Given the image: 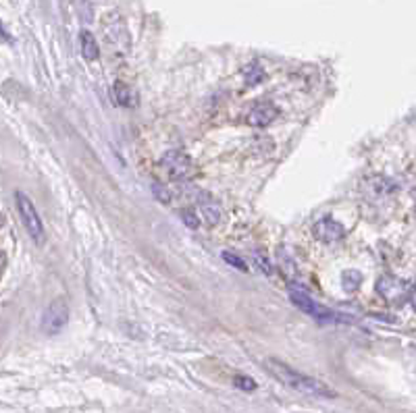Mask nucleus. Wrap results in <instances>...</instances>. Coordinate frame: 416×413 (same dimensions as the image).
Segmentation results:
<instances>
[{"instance_id":"f257e3e1","label":"nucleus","mask_w":416,"mask_h":413,"mask_svg":"<svg viewBox=\"0 0 416 413\" xmlns=\"http://www.w3.org/2000/svg\"><path fill=\"white\" fill-rule=\"evenodd\" d=\"M264 368H267L279 382H283L286 386L294 388V391L302 393V395L316 397V399H335V397H337V393H335L331 386H327L323 380H316V378H312V376H306V374L297 372L292 365H288V363H283V361L275 359V357H269V359L264 361Z\"/></svg>"},{"instance_id":"f03ea898","label":"nucleus","mask_w":416,"mask_h":413,"mask_svg":"<svg viewBox=\"0 0 416 413\" xmlns=\"http://www.w3.org/2000/svg\"><path fill=\"white\" fill-rule=\"evenodd\" d=\"M288 293H290V299H292V303L296 305L297 309L304 312L306 316L314 318L318 324H333V322H337V320H344V318L337 316L333 309H329V307L321 305L318 301H314L312 297L308 295V291H306L304 287L296 285V283H290V285H288Z\"/></svg>"},{"instance_id":"7ed1b4c3","label":"nucleus","mask_w":416,"mask_h":413,"mask_svg":"<svg viewBox=\"0 0 416 413\" xmlns=\"http://www.w3.org/2000/svg\"><path fill=\"white\" fill-rule=\"evenodd\" d=\"M15 202H17V212L21 216V223H23L27 235L34 239V243L42 245L44 239H46V233H44V225H42V218H40L34 202L23 191H17L15 193Z\"/></svg>"},{"instance_id":"20e7f679","label":"nucleus","mask_w":416,"mask_h":413,"mask_svg":"<svg viewBox=\"0 0 416 413\" xmlns=\"http://www.w3.org/2000/svg\"><path fill=\"white\" fill-rule=\"evenodd\" d=\"M69 322V305L65 299H55L42 314V332L53 337L65 330Z\"/></svg>"},{"instance_id":"39448f33","label":"nucleus","mask_w":416,"mask_h":413,"mask_svg":"<svg viewBox=\"0 0 416 413\" xmlns=\"http://www.w3.org/2000/svg\"><path fill=\"white\" fill-rule=\"evenodd\" d=\"M161 167H163V171H165L169 177L175 178V181L187 178L192 175V169H194L189 156H187L185 152H181V150H169V152L163 156Z\"/></svg>"},{"instance_id":"423d86ee","label":"nucleus","mask_w":416,"mask_h":413,"mask_svg":"<svg viewBox=\"0 0 416 413\" xmlns=\"http://www.w3.org/2000/svg\"><path fill=\"white\" fill-rule=\"evenodd\" d=\"M375 289H377L379 295L383 297L385 301H389V303H402L406 297H410V287H408V283H406V281H400V279H396V276H391V274L381 276V279L377 281Z\"/></svg>"},{"instance_id":"0eeeda50","label":"nucleus","mask_w":416,"mask_h":413,"mask_svg":"<svg viewBox=\"0 0 416 413\" xmlns=\"http://www.w3.org/2000/svg\"><path fill=\"white\" fill-rule=\"evenodd\" d=\"M312 233H314V237L318 241L331 245V243H337V241H342L346 237V229L337 220H333V218H321L318 223H314Z\"/></svg>"},{"instance_id":"6e6552de","label":"nucleus","mask_w":416,"mask_h":413,"mask_svg":"<svg viewBox=\"0 0 416 413\" xmlns=\"http://www.w3.org/2000/svg\"><path fill=\"white\" fill-rule=\"evenodd\" d=\"M277 117H279V108H277L275 104H271V102H258V104L250 111L248 122H250L252 127L262 129V127H269Z\"/></svg>"},{"instance_id":"1a4fd4ad","label":"nucleus","mask_w":416,"mask_h":413,"mask_svg":"<svg viewBox=\"0 0 416 413\" xmlns=\"http://www.w3.org/2000/svg\"><path fill=\"white\" fill-rule=\"evenodd\" d=\"M105 34H107V38H109V42H111L113 46H123V48H127L129 36H127L125 23L121 21L119 15L107 17V21H105Z\"/></svg>"},{"instance_id":"9d476101","label":"nucleus","mask_w":416,"mask_h":413,"mask_svg":"<svg viewBox=\"0 0 416 413\" xmlns=\"http://www.w3.org/2000/svg\"><path fill=\"white\" fill-rule=\"evenodd\" d=\"M198 204H200V212H202V216L208 225H217L221 220V206L210 195L198 197Z\"/></svg>"},{"instance_id":"9b49d317","label":"nucleus","mask_w":416,"mask_h":413,"mask_svg":"<svg viewBox=\"0 0 416 413\" xmlns=\"http://www.w3.org/2000/svg\"><path fill=\"white\" fill-rule=\"evenodd\" d=\"M113 94H115V102L121 104V106L131 108V106H135V104H137L135 92H133L127 83H123V81H117V83L113 85Z\"/></svg>"},{"instance_id":"f8f14e48","label":"nucleus","mask_w":416,"mask_h":413,"mask_svg":"<svg viewBox=\"0 0 416 413\" xmlns=\"http://www.w3.org/2000/svg\"><path fill=\"white\" fill-rule=\"evenodd\" d=\"M79 40H81V55H83V59L92 62V60L100 57V46H98L96 38L90 31H81Z\"/></svg>"},{"instance_id":"ddd939ff","label":"nucleus","mask_w":416,"mask_h":413,"mask_svg":"<svg viewBox=\"0 0 416 413\" xmlns=\"http://www.w3.org/2000/svg\"><path fill=\"white\" fill-rule=\"evenodd\" d=\"M360 283H362V276H360L358 270H348V272H344L342 285H344V289H346L348 293H354L358 287H360Z\"/></svg>"},{"instance_id":"4468645a","label":"nucleus","mask_w":416,"mask_h":413,"mask_svg":"<svg viewBox=\"0 0 416 413\" xmlns=\"http://www.w3.org/2000/svg\"><path fill=\"white\" fill-rule=\"evenodd\" d=\"M262 77H264V71H262L256 62H252L250 66H246V83L256 85V83L262 81Z\"/></svg>"},{"instance_id":"2eb2a0df","label":"nucleus","mask_w":416,"mask_h":413,"mask_svg":"<svg viewBox=\"0 0 416 413\" xmlns=\"http://www.w3.org/2000/svg\"><path fill=\"white\" fill-rule=\"evenodd\" d=\"M234 384L238 386V388H241V391H254L256 388V382L252 380V378H248V376H241V374H238L236 378H234Z\"/></svg>"},{"instance_id":"dca6fc26","label":"nucleus","mask_w":416,"mask_h":413,"mask_svg":"<svg viewBox=\"0 0 416 413\" xmlns=\"http://www.w3.org/2000/svg\"><path fill=\"white\" fill-rule=\"evenodd\" d=\"M181 220H183L189 229H198V227H200V218L196 216L194 210H183V212H181Z\"/></svg>"},{"instance_id":"f3484780","label":"nucleus","mask_w":416,"mask_h":413,"mask_svg":"<svg viewBox=\"0 0 416 413\" xmlns=\"http://www.w3.org/2000/svg\"><path fill=\"white\" fill-rule=\"evenodd\" d=\"M256 260V266L264 272V274H271L273 272V268H271V262H269V258H264V253H260V251H256V255H254Z\"/></svg>"},{"instance_id":"a211bd4d","label":"nucleus","mask_w":416,"mask_h":413,"mask_svg":"<svg viewBox=\"0 0 416 413\" xmlns=\"http://www.w3.org/2000/svg\"><path fill=\"white\" fill-rule=\"evenodd\" d=\"M223 258H225V262H227L229 266H236V268H239V270H246V264L239 260L238 255H234V253L225 251V253H223Z\"/></svg>"},{"instance_id":"6ab92c4d","label":"nucleus","mask_w":416,"mask_h":413,"mask_svg":"<svg viewBox=\"0 0 416 413\" xmlns=\"http://www.w3.org/2000/svg\"><path fill=\"white\" fill-rule=\"evenodd\" d=\"M154 191H156L154 195H156V197H159L161 202H165V204H167V202L171 200V195H169V189H165V187H163L161 183H154Z\"/></svg>"},{"instance_id":"aec40b11","label":"nucleus","mask_w":416,"mask_h":413,"mask_svg":"<svg viewBox=\"0 0 416 413\" xmlns=\"http://www.w3.org/2000/svg\"><path fill=\"white\" fill-rule=\"evenodd\" d=\"M408 299H410V305L415 307V312H416V283L410 287V297H408Z\"/></svg>"}]
</instances>
